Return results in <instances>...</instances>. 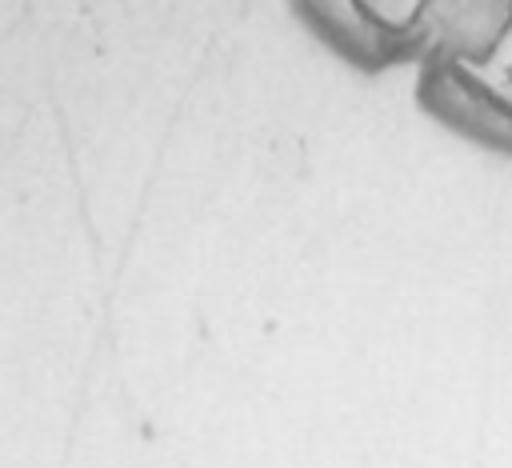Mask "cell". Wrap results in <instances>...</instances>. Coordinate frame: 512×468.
Wrapping results in <instances>:
<instances>
[{"mask_svg":"<svg viewBox=\"0 0 512 468\" xmlns=\"http://www.w3.org/2000/svg\"><path fill=\"white\" fill-rule=\"evenodd\" d=\"M416 104L448 132L512 156V0L492 40L416 64Z\"/></svg>","mask_w":512,"mask_h":468,"instance_id":"cell-1","label":"cell"},{"mask_svg":"<svg viewBox=\"0 0 512 468\" xmlns=\"http://www.w3.org/2000/svg\"><path fill=\"white\" fill-rule=\"evenodd\" d=\"M452 0H288L300 28L360 72L420 64Z\"/></svg>","mask_w":512,"mask_h":468,"instance_id":"cell-2","label":"cell"}]
</instances>
